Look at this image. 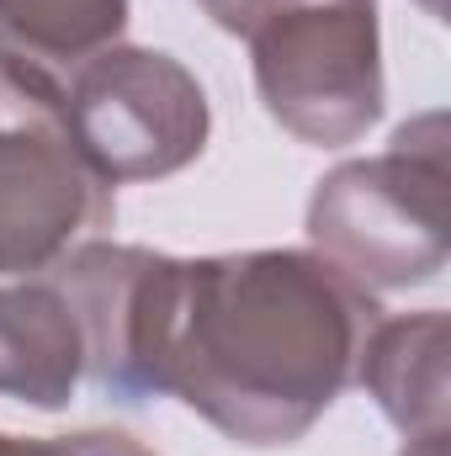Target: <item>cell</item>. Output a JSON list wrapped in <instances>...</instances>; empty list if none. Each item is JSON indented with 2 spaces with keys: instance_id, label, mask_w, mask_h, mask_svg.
Returning a JSON list of instances; mask_svg holds the SVG:
<instances>
[{
  "instance_id": "cell-2",
  "label": "cell",
  "mask_w": 451,
  "mask_h": 456,
  "mask_svg": "<svg viewBox=\"0 0 451 456\" xmlns=\"http://www.w3.org/2000/svg\"><path fill=\"white\" fill-rule=\"evenodd\" d=\"M447 112H420L382 154L335 165L308 197V249L366 292H409L451 255Z\"/></svg>"
},
{
  "instance_id": "cell-5",
  "label": "cell",
  "mask_w": 451,
  "mask_h": 456,
  "mask_svg": "<svg viewBox=\"0 0 451 456\" xmlns=\"http://www.w3.org/2000/svg\"><path fill=\"white\" fill-rule=\"evenodd\" d=\"M64 127L107 186H138L208 154L213 107L176 53L112 43L64 75Z\"/></svg>"
},
{
  "instance_id": "cell-3",
  "label": "cell",
  "mask_w": 451,
  "mask_h": 456,
  "mask_svg": "<svg viewBox=\"0 0 451 456\" xmlns=\"http://www.w3.org/2000/svg\"><path fill=\"white\" fill-rule=\"evenodd\" d=\"M107 186L64 127V80L0 59V276H43L112 228Z\"/></svg>"
},
{
  "instance_id": "cell-13",
  "label": "cell",
  "mask_w": 451,
  "mask_h": 456,
  "mask_svg": "<svg viewBox=\"0 0 451 456\" xmlns=\"http://www.w3.org/2000/svg\"><path fill=\"white\" fill-rule=\"evenodd\" d=\"M398 456H451V430L447 436H420V441H409Z\"/></svg>"
},
{
  "instance_id": "cell-9",
  "label": "cell",
  "mask_w": 451,
  "mask_h": 456,
  "mask_svg": "<svg viewBox=\"0 0 451 456\" xmlns=\"http://www.w3.org/2000/svg\"><path fill=\"white\" fill-rule=\"evenodd\" d=\"M133 0H0V59L64 80L91 53L122 43Z\"/></svg>"
},
{
  "instance_id": "cell-4",
  "label": "cell",
  "mask_w": 451,
  "mask_h": 456,
  "mask_svg": "<svg viewBox=\"0 0 451 456\" xmlns=\"http://www.w3.org/2000/svg\"><path fill=\"white\" fill-rule=\"evenodd\" d=\"M266 117L314 149L361 143L388 102L377 0H287L250 37Z\"/></svg>"
},
{
  "instance_id": "cell-1",
  "label": "cell",
  "mask_w": 451,
  "mask_h": 456,
  "mask_svg": "<svg viewBox=\"0 0 451 456\" xmlns=\"http://www.w3.org/2000/svg\"><path fill=\"white\" fill-rule=\"evenodd\" d=\"M377 319V292L314 249L176 260L160 398H181L234 446H298L356 382Z\"/></svg>"
},
{
  "instance_id": "cell-7",
  "label": "cell",
  "mask_w": 451,
  "mask_h": 456,
  "mask_svg": "<svg viewBox=\"0 0 451 456\" xmlns=\"http://www.w3.org/2000/svg\"><path fill=\"white\" fill-rule=\"evenodd\" d=\"M356 382L382 409V419L404 436H447L451 430V314L420 308L377 319L361 345Z\"/></svg>"
},
{
  "instance_id": "cell-8",
  "label": "cell",
  "mask_w": 451,
  "mask_h": 456,
  "mask_svg": "<svg viewBox=\"0 0 451 456\" xmlns=\"http://www.w3.org/2000/svg\"><path fill=\"white\" fill-rule=\"evenodd\" d=\"M86 382V335L53 276L0 287V398L59 414Z\"/></svg>"
},
{
  "instance_id": "cell-6",
  "label": "cell",
  "mask_w": 451,
  "mask_h": 456,
  "mask_svg": "<svg viewBox=\"0 0 451 456\" xmlns=\"http://www.w3.org/2000/svg\"><path fill=\"white\" fill-rule=\"evenodd\" d=\"M176 260L149 244L117 239H80L53 271L59 292L70 297L80 335H86V377L112 403H149L160 398V355L170 330L176 297Z\"/></svg>"
},
{
  "instance_id": "cell-12",
  "label": "cell",
  "mask_w": 451,
  "mask_h": 456,
  "mask_svg": "<svg viewBox=\"0 0 451 456\" xmlns=\"http://www.w3.org/2000/svg\"><path fill=\"white\" fill-rule=\"evenodd\" d=\"M0 456H48V436L32 441V436H5L0 430Z\"/></svg>"
},
{
  "instance_id": "cell-10",
  "label": "cell",
  "mask_w": 451,
  "mask_h": 456,
  "mask_svg": "<svg viewBox=\"0 0 451 456\" xmlns=\"http://www.w3.org/2000/svg\"><path fill=\"white\" fill-rule=\"evenodd\" d=\"M48 456H160L127 430H75V436H48Z\"/></svg>"
},
{
  "instance_id": "cell-14",
  "label": "cell",
  "mask_w": 451,
  "mask_h": 456,
  "mask_svg": "<svg viewBox=\"0 0 451 456\" xmlns=\"http://www.w3.org/2000/svg\"><path fill=\"white\" fill-rule=\"evenodd\" d=\"M414 5H420L425 16H447V0H414Z\"/></svg>"
},
{
  "instance_id": "cell-11",
  "label": "cell",
  "mask_w": 451,
  "mask_h": 456,
  "mask_svg": "<svg viewBox=\"0 0 451 456\" xmlns=\"http://www.w3.org/2000/svg\"><path fill=\"white\" fill-rule=\"evenodd\" d=\"M202 5V16L218 27V32H228V37H250L276 5H287V0H197Z\"/></svg>"
}]
</instances>
